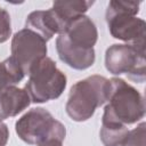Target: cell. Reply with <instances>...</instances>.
<instances>
[{
    "instance_id": "19",
    "label": "cell",
    "mask_w": 146,
    "mask_h": 146,
    "mask_svg": "<svg viewBox=\"0 0 146 146\" xmlns=\"http://www.w3.org/2000/svg\"><path fill=\"white\" fill-rule=\"evenodd\" d=\"M0 122H2V121H0Z\"/></svg>"
},
{
    "instance_id": "12",
    "label": "cell",
    "mask_w": 146,
    "mask_h": 146,
    "mask_svg": "<svg viewBox=\"0 0 146 146\" xmlns=\"http://www.w3.org/2000/svg\"><path fill=\"white\" fill-rule=\"evenodd\" d=\"M92 5L94 1L88 0H58L52 3L51 8L58 15L66 30L67 24L71 21L84 15Z\"/></svg>"
},
{
    "instance_id": "2",
    "label": "cell",
    "mask_w": 146,
    "mask_h": 146,
    "mask_svg": "<svg viewBox=\"0 0 146 146\" xmlns=\"http://www.w3.org/2000/svg\"><path fill=\"white\" fill-rule=\"evenodd\" d=\"M110 91L111 82L105 76L91 75L80 80L70 89L65 111L73 121H87L107 102Z\"/></svg>"
},
{
    "instance_id": "10",
    "label": "cell",
    "mask_w": 146,
    "mask_h": 146,
    "mask_svg": "<svg viewBox=\"0 0 146 146\" xmlns=\"http://www.w3.org/2000/svg\"><path fill=\"white\" fill-rule=\"evenodd\" d=\"M56 50L59 59L67 66L74 70H87L94 65L96 59L95 49H84L71 44L64 35H58L56 39Z\"/></svg>"
},
{
    "instance_id": "16",
    "label": "cell",
    "mask_w": 146,
    "mask_h": 146,
    "mask_svg": "<svg viewBox=\"0 0 146 146\" xmlns=\"http://www.w3.org/2000/svg\"><path fill=\"white\" fill-rule=\"evenodd\" d=\"M11 35V21L9 13L0 8V43L6 42Z\"/></svg>"
},
{
    "instance_id": "15",
    "label": "cell",
    "mask_w": 146,
    "mask_h": 146,
    "mask_svg": "<svg viewBox=\"0 0 146 146\" xmlns=\"http://www.w3.org/2000/svg\"><path fill=\"white\" fill-rule=\"evenodd\" d=\"M125 146H146L145 145V122H140L133 130H129Z\"/></svg>"
},
{
    "instance_id": "9",
    "label": "cell",
    "mask_w": 146,
    "mask_h": 146,
    "mask_svg": "<svg viewBox=\"0 0 146 146\" xmlns=\"http://www.w3.org/2000/svg\"><path fill=\"white\" fill-rule=\"evenodd\" d=\"M25 27L41 35L46 41L55 34H63L65 26L52 8L47 10H34L30 13L25 21Z\"/></svg>"
},
{
    "instance_id": "13",
    "label": "cell",
    "mask_w": 146,
    "mask_h": 146,
    "mask_svg": "<svg viewBox=\"0 0 146 146\" xmlns=\"http://www.w3.org/2000/svg\"><path fill=\"white\" fill-rule=\"evenodd\" d=\"M128 133L127 125L102 123L99 137L104 146H125Z\"/></svg>"
},
{
    "instance_id": "11",
    "label": "cell",
    "mask_w": 146,
    "mask_h": 146,
    "mask_svg": "<svg viewBox=\"0 0 146 146\" xmlns=\"http://www.w3.org/2000/svg\"><path fill=\"white\" fill-rule=\"evenodd\" d=\"M31 98L25 89L16 86L8 87L0 91V121L22 113L31 104Z\"/></svg>"
},
{
    "instance_id": "4",
    "label": "cell",
    "mask_w": 146,
    "mask_h": 146,
    "mask_svg": "<svg viewBox=\"0 0 146 146\" xmlns=\"http://www.w3.org/2000/svg\"><path fill=\"white\" fill-rule=\"evenodd\" d=\"M15 130L19 139L36 146L49 140L63 143L66 136L65 125L42 107H34L27 111L17 120Z\"/></svg>"
},
{
    "instance_id": "14",
    "label": "cell",
    "mask_w": 146,
    "mask_h": 146,
    "mask_svg": "<svg viewBox=\"0 0 146 146\" xmlns=\"http://www.w3.org/2000/svg\"><path fill=\"white\" fill-rule=\"evenodd\" d=\"M24 76L25 74L11 57L0 62V91L8 87L16 86L24 79Z\"/></svg>"
},
{
    "instance_id": "17",
    "label": "cell",
    "mask_w": 146,
    "mask_h": 146,
    "mask_svg": "<svg viewBox=\"0 0 146 146\" xmlns=\"http://www.w3.org/2000/svg\"><path fill=\"white\" fill-rule=\"evenodd\" d=\"M9 138V130L6 123L0 122V146H6Z\"/></svg>"
},
{
    "instance_id": "5",
    "label": "cell",
    "mask_w": 146,
    "mask_h": 146,
    "mask_svg": "<svg viewBox=\"0 0 146 146\" xmlns=\"http://www.w3.org/2000/svg\"><path fill=\"white\" fill-rule=\"evenodd\" d=\"M67 84L66 75L57 67L54 59L46 56L29 73L25 90L32 103H46L57 99Z\"/></svg>"
},
{
    "instance_id": "3",
    "label": "cell",
    "mask_w": 146,
    "mask_h": 146,
    "mask_svg": "<svg viewBox=\"0 0 146 146\" xmlns=\"http://www.w3.org/2000/svg\"><path fill=\"white\" fill-rule=\"evenodd\" d=\"M139 6V1L112 0L108 2L105 17L108 31L114 39L145 49L146 23L137 17Z\"/></svg>"
},
{
    "instance_id": "8",
    "label": "cell",
    "mask_w": 146,
    "mask_h": 146,
    "mask_svg": "<svg viewBox=\"0 0 146 146\" xmlns=\"http://www.w3.org/2000/svg\"><path fill=\"white\" fill-rule=\"evenodd\" d=\"M73 46L91 49L98 40V31L94 21L86 16H79L67 24L65 32L62 34Z\"/></svg>"
},
{
    "instance_id": "7",
    "label": "cell",
    "mask_w": 146,
    "mask_h": 146,
    "mask_svg": "<svg viewBox=\"0 0 146 146\" xmlns=\"http://www.w3.org/2000/svg\"><path fill=\"white\" fill-rule=\"evenodd\" d=\"M11 59L21 67L25 75L31 68L47 56V41L29 29L17 31L11 39Z\"/></svg>"
},
{
    "instance_id": "18",
    "label": "cell",
    "mask_w": 146,
    "mask_h": 146,
    "mask_svg": "<svg viewBox=\"0 0 146 146\" xmlns=\"http://www.w3.org/2000/svg\"><path fill=\"white\" fill-rule=\"evenodd\" d=\"M38 146H63V143L58 141V140H49V141L42 143V144H40Z\"/></svg>"
},
{
    "instance_id": "1",
    "label": "cell",
    "mask_w": 146,
    "mask_h": 146,
    "mask_svg": "<svg viewBox=\"0 0 146 146\" xmlns=\"http://www.w3.org/2000/svg\"><path fill=\"white\" fill-rule=\"evenodd\" d=\"M108 104L104 108L102 123L133 124L145 115L143 95L131 84L120 78H112Z\"/></svg>"
},
{
    "instance_id": "6",
    "label": "cell",
    "mask_w": 146,
    "mask_h": 146,
    "mask_svg": "<svg viewBox=\"0 0 146 146\" xmlns=\"http://www.w3.org/2000/svg\"><path fill=\"white\" fill-rule=\"evenodd\" d=\"M105 67L113 75L124 73L130 80L143 83L146 79L145 49L128 43L112 44L105 52Z\"/></svg>"
}]
</instances>
